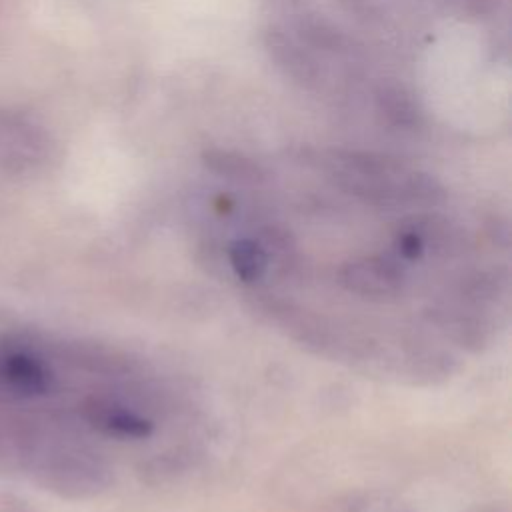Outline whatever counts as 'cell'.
<instances>
[{"label": "cell", "instance_id": "6da1fadb", "mask_svg": "<svg viewBox=\"0 0 512 512\" xmlns=\"http://www.w3.org/2000/svg\"><path fill=\"white\" fill-rule=\"evenodd\" d=\"M336 176L350 186L354 194H362L372 200H396V198H426L432 192L428 180L414 172H406L402 166L388 158L370 154H332L322 160Z\"/></svg>", "mask_w": 512, "mask_h": 512}, {"label": "cell", "instance_id": "7a4b0ae2", "mask_svg": "<svg viewBox=\"0 0 512 512\" xmlns=\"http://www.w3.org/2000/svg\"><path fill=\"white\" fill-rule=\"evenodd\" d=\"M400 268L386 258L370 256L346 262L340 270V284L364 298H392L402 290Z\"/></svg>", "mask_w": 512, "mask_h": 512}, {"label": "cell", "instance_id": "3957f363", "mask_svg": "<svg viewBox=\"0 0 512 512\" xmlns=\"http://www.w3.org/2000/svg\"><path fill=\"white\" fill-rule=\"evenodd\" d=\"M88 410L94 426L106 430L108 434L124 438H148L154 432V424L148 418L138 416L136 412H130L122 406L94 402Z\"/></svg>", "mask_w": 512, "mask_h": 512}, {"label": "cell", "instance_id": "277c9868", "mask_svg": "<svg viewBox=\"0 0 512 512\" xmlns=\"http://www.w3.org/2000/svg\"><path fill=\"white\" fill-rule=\"evenodd\" d=\"M228 260L234 274L246 284H254L262 280L268 268V258L264 248L252 238L232 240L228 244Z\"/></svg>", "mask_w": 512, "mask_h": 512}, {"label": "cell", "instance_id": "5b68a950", "mask_svg": "<svg viewBox=\"0 0 512 512\" xmlns=\"http://www.w3.org/2000/svg\"><path fill=\"white\" fill-rule=\"evenodd\" d=\"M2 376L16 392L22 394H38L48 386V374L44 366L36 358L24 354H14L6 358Z\"/></svg>", "mask_w": 512, "mask_h": 512}, {"label": "cell", "instance_id": "8992f818", "mask_svg": "<svg viewBox=\"0 0 512 512\" xmlns=\"http://www.w3.org/2000/svg\"><path fill=\"white\" fill-rule=\"evenodd\" d=\"M396 244H398V252L406 260H418L424 252V238L422 234H418V230H404L402 234H398Z\"/></svg>", "mask_w": 512, "mask_h": 512}]
</instances>
